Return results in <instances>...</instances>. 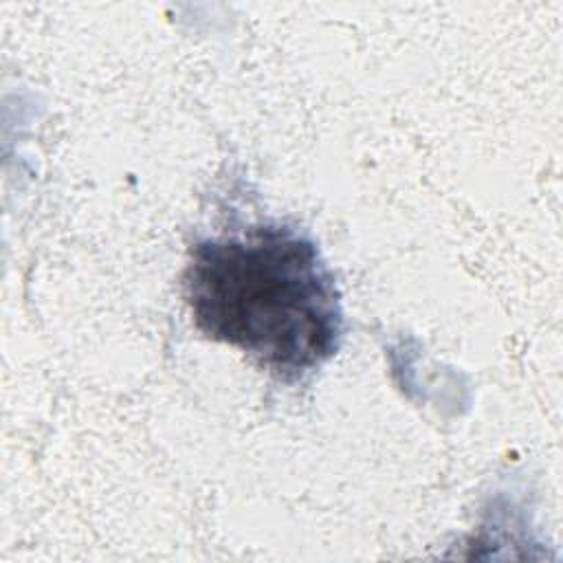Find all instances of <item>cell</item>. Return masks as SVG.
<instances>
[{"mask_svg":"<svg viewBox=\"0 0 563 563\" xmlns=\"http://www.w3.org/2000/svg\"><path fill=\"white\" fill-rule=\"evenodd\" d=\"M194 325L295 385L330 361L343 308L325 260L301 229L264 220L196 240L183 271Z\"/></svg>","mask_w":563,"mask_h":563,"instance_id":"obj_1","label":"cell"}]
</instances>
